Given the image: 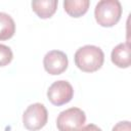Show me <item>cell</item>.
Segmentation results:
<instances>
[{"mask_svg": "<svg viewBox=\"0 0 131 131\" xmlns=\"http://www.w3.org/2000/svg\"><path fill=\"white\" fill-rule=\"evenodd\" d=\"M75 64L85 73L98 71L104 61V53L100 47L95 45H85L80 47L74 56Z\"/></svg>", "mask_w": 131, "mask_h": 131, "instance_id": "cell-1", "label": "cell"}, {"mask_svg": "<svg viewBox=\"0 0 131 131\" xmlns=\"http://www.w3.org/2000/svg\"><path fill=\"white\" fill-rule=\"evenodd\" d=\"M79 131H102V130L95 124H88V125L82 127Z\"/></svg>", "mask_w": 131, "mask_h": 131, "instance_id": "cell-13", "label": "cell"}, {"mask_svg": "<svg viewBox=\"0 0 131 131\" xmlns=\"http://www.w3.org/2000/svg\"><path fill=\"white\" fill-rule=\"evenodd\" d=\"M112 62L121 69H127L130 67V44L129 42H124L118 44L111 53Z\"/></svg>", "mask_w": 131, "mask_h": 131, "instance_id": "cell-7", "label": "cell"}, {"mask_svg": "<svg viewBox=\"0 0 131 131\" xmlns=\"http://www.w3.org/2000/svg\"><path fill=\"white\" fill-rule=\"evenodd\" d=\"M89 0H66L63 1L64 11L72 17H81L89 8Z\"/></svg>", "mask_w": 131, "mask_h": 131, "instance_id": "cell-9", "label": "cell"}, {"mask_svg": "<svg viewBox=\"0 0 131 131\" xmlns=\"http://www.w3.org/2000/svg\"><path fill=\"white\" fill-rule=\"evenodd\" d=\"M73 96H74L73 86L68 81L64 80L53 82L47 90L48 100L53 105L56 106H60L70 102Z\"/></svg>", "mask_w": 131, "mask_h": 131, "instance_id": "cell-5", "label": "cell"}, {"mask_svg": "<svg viewBox=\"0 0 131 131\" xmlns=\"http://www.w3.org/2000/svg\"><path fill=\"white\" fill-rule=\"evenodd\" d=\"M12 58H13L12 50L8 46L4 44H0V67H5L9 64Z\"/></svg>", "mask_w": 131, "mask_h": 131, "instance_id": "cell-11", "label": "cell"}, {"mask_svg": "<svg viewBox=\"0 0 131 131\" xmlns=\"http://www.w3.org/2000/svg\"><path fill=\"white\" fill-rule=\"evenodd\" d=\"M94 16L99 26L114 27L121 19L122 5L118 0H101L95 6Z\"/></svg>", "mask_w": 131, "mask_h": 131, "instance_id": "cell-2", "label": "cell"}, {"mask_svg": "<svg viewBox=\"0 0 131 131\" xmlns=\"http://www.w3.org/2000/svg\"><path fill=\"white\" fill-rule=\"evenodd\" d=\"M43 66L48 74L53 76L60 75L68 69L69 59L64 52L60 50H51L45 54Z\"/></svg>", "mask_w": 131, "mask_h": 131, "instance_id": "cell-6", "label": "cell"}, {"mask_svg": "<svg viewBox=\"0 0 131 131\" xmlns=\"http://www.w3.org/2000/svg\"><path fill=\"white\" fill-rule=\"evenodd\" d=\"M112 131H131V124L129 121H121L113 127Z\"/></svg>", "mask_w": 131, "mask_h": 131, "instance_id": "cell-12", "label": "cell"}, {"mask_svg": "<svg viewBox=\"0 0 131 131\" xmlns=\"http://www.w3.org/2000/svg\"><path fill=\"white\" fill-rule=\"evenodd\" d=\"M14 33L15 24L13 18L5 12H0V41L10 39Z\"/></svg>", "mask_w": 131, "mask_h": 131, "instance_id": "cell-10", "label": "cell"}, {"mask_svg": "<svg viewBox=\"0 0 131 131\" xmlns=\"http://www.w3.org/2000/svg\"><path fill=\"white\" fill-rule=\"evenodd\" d=\"M86 122L84 111L79 107H70L59 113L56 127L59 131H79Z\"/></svg>", "mask_w": 131, "mask_h": 131, "instance_id": "cell-3", "label": "cell"}, {"mask_svg": "<svg viewBox=\"0 0 131 131\" xmlns=\"http://www.w3.org/2000/svg\"><path fill=\"white\" fill-rule=\"evenodd\" d=\"M48 121V113L44 104L33 103L27 107L23 115V123L26 129L37 131L43 128Z\"/></svg>", "mask_w": 131, "mask_h": 131, "instance_id": "cell-4", "label": "cell"}, {"mask_svg": "<svg viewBox=\"0 0 131 131\" xmlns=\"http://www.w3.org/2000/svg\"><path fill=\"white\" fill-rule=\"evenodd\" d=\"M57 0H35L32 1V9L40 18H50L57 9Z\"/></svg>", "mask_w": 131, "mask_h": 131, "instance_id": "cell-8", "label": "cell"}]
</instances>
